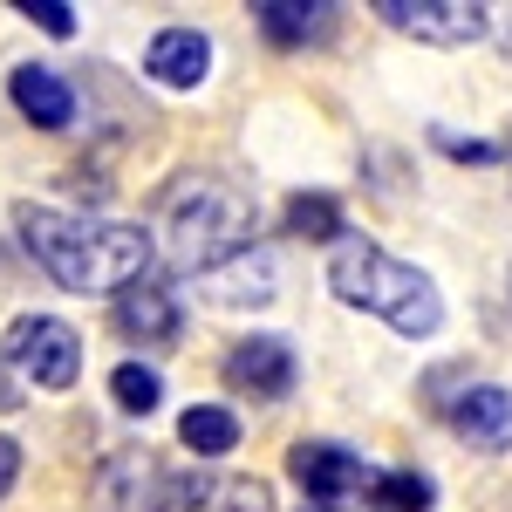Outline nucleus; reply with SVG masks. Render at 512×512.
<instances>
[{"mask_svg": "<svg viewBox=\"0 0 512 512\" xmlns=\"http://www.w3.org/2000/svg\"><path fill=\"white\" fill-rule=\"evenodd\" d=\"M253 226H260V212L246 192L219 185V178H178L158 205L151 246H164V260L178 274H212L239 253H253Z\"/></svg>", "mask_w": 512, "mask_h": 512, "instance_id": "nucleus-2", "label": "nucleus"}, {"mask_svg": "<svg viewBox=\"0 0 512 512\" xmlns=\"http://www.w3.org/2000/svg\"><path fill=\"white\" fill-rule=\"evenodd\" d=\"M110 396H117L123 417H151L164 403V376L144 369V362H117V369H110Z\"/></svg>", "mask_w": 512, "mask_h": 512, "instance_id": "nucleus-18", "label": "nucleus"}, {"mask_svg": "<svg viewBox=\"0 0 512 512\" xmlns=\"http://www.w3.org/2000/svg\"><path fill=\"white\" fill-rule=\"evenodd\" d=\"M164 465H151L144 451H117V458H103V472H96V499L110 512H158L164 506Z\"/></svg>", "mask_w": 512, "mask_h": 512, "instance_id": "nucleus-12", "label": "nucleus"}, {"mask_svg": "<svg viewBox=\"0 0 512 512\" xmlns=\"http://www.w3.org/2000/svg\"><path fill=\"white\" fill-rule=\"evenodd\" d=\"M110 315H117L123 342H178L185 301H178V287L164 274H144V280H130V287L110 294Z\"/></svg>", "mask_w": 512, "mask_h": 512, "instance_id": "nucleus-9", "label": "nucleus"}, {"mask_svg": "<svg viewBox=\"0 0 512 512\" xmlns=\"http://www.w3.org/2000/svg\"><path fill=\"white\" fill-rule=\"evenodd\" d=\"M158 512H274V492L239 472H171Z\"/></svg>", "mask_w": 512, "mask_h": 512, "instance_id": "nucleus-8", "label": "nucleus"}, {"mask_svg": "<svg viewBox=\"0 0 512 512\" xmlns=\"http://www.w3.org/2000/svg\"><path fill=\"white\" fill-rule=\"evenodd\" d=\"M7 96H14V110L35 123V130H69L76 123V89L55 76L48 62H21L7 76Z\"/></svg>", "mask_w": 512, "mask_h": 512, "instance_id": "nucleus-13", "label": "nucleus"}, {"mask_svg": "<svg viewBox=\"0 0 512 512\" xmlns=\"http://www.w3.org/2000/svg\"><path fill=\"white\" fill-rule=\"evenodd\" d=\"M14 478H21V444H14V437L0 431V499L14 492Z\"/></svg>", "mask_w": 512, "mask_h": 512, "instance_id": "nucleus-21", "label": "nucleus"}, {"mask_svg": "<svg viewBox=\"0 0 512 512\" xmlns=\"http://www.w3.org/2000/svg\"><path fill=\"white\" fill-rule=\"evenodd\" d=\"M444 424L465 437L472 451L499 458V451H512V390L506 383H465L444 403Z\"/></svg>", "mask_w": 512, "mask_h": 512, "instance_id": "nucleus-10", "label": "nucleus"}, {"mask_svg": "<svg viewBox=\"0 0 512 512\" xmlns=\"http://www.w3.org/2000/svg\"><path fill=\"white\" fill-rule=\"evenodd\" d=\"M21 403H28V396H21V383H14V376L0 369V410H21Z\"/></svg>", "mask_w": 512, "mask_h": 512, "instance_id": "nucleus-23", "label": "nucleus"}, {"mask_svg": "<svg viewBox=\"0 0 512 512\" xmlns=\"http://www.w3.org/2000/svg\"><path fill=\"white\" fill-rule=\"evenodd\" d=\"M444 151H451V158H472V164H492V158H499L492 144H458V137H444Z\"/></svg>", "mask_w": 512, "mask_h": 512, "instance_id": "nucleus-22", "label": "nucleus"}, {"mask_svg": "<svg viewBox=\"0 0 512 512\" xmlns=\"http://www.w3.org/2000/svg\"><path fill=\"white\" fill-rule=\"evenodd\" d=\"M21 14L35 21L41 35H55V41L76 35V7H69V0H21Z\"/></svg>", "mask_w": 512, "mask_h": 512, "instance_id": "nucleus-20", "label": "nucleus"}, {"mask_svg": "<svg viewBox=\"0 0 512 512\" xmlns=\"http://www.w3.org/2000/svg\"><path fill=\"white\" fill-rule=\"evenodd\" d=\"M178 437L192 444L198 458H226L239 444V417L226 410V403H192L185 417H178Z\"/></svg>", "mask_w": 512, "mask_h": 512, "instance_id": "nucleus-16", "label": "nucleus"}, {"mask_svg": "<svg viewBox=\"0 0 512 512\" xmlns=\"http://www.w3.org/2000/svg\"><path fill=\"white\" fill-rule=\"evenodd\" d=\"M328 287H335V301L383 315L410 342H424V335L444 328V301H437L431 274L410 267V260H396V253H383L376 239H342L335 260H328Z\"/></svg>", "mask_w": 512, "mask_h": 512, "instance_id": "nucleus-3", "label": "nucleus"}, {"mask_svg": "<svg viewBox=\"0 0 512 512\" xmlns=\"http://www.w3.org/2000/svg\"><path fill=\"white\" fill-rule=\"evenodd\" d=\"M287 472L308 492V506H321V512H342L349 499L369 492V465L355 458L349 444H328V437H301L287 451Z\"/></svg>", "mask_w": 512, "mask_h": 512, "instance_id": "nucleus-5", "label": "nucleus"}, {"mask_svg": "<svg viewBox=\"0 0 512 512\" xmlns=\"http://www.w3.org/2000/svg\"><path fill=\"white\" fill-rule=\"evenodd\" d=\"M144 76L164 82V89H198V82L212 76V35H198V28H164V35H151Z\"/></svg>", "mask_w": 512, "mask_h": 512, "instance_id": "nucleus-14", "label": "nucleus"}, {"mask_svg": "<svg viewBox=\"0 0 512 512\" xmlns=\"http://www.w3.org/2000/svg\"><path fill=\"white\" fill-rule=\"evenodd\" d=\"M253 21H260V35H267V41L301 48V41H321L328 28H335V7H328V0H260Z\"/></svg>", "mask_w": 512, "mask_h": 512, "instance_id": "nucleus-15", "label": "nucleus"}, {"mask_svg": "<svg viewBox=\"0 0 512 512\" xmlns=\"http://www.w3.org/2000/svg\"><path fill=\"white\" fill-rule=\"evenodd\" d=\"M431 499H437V485L424 472H376L369 478V506L376 512H431Z\"/></svg>", "mask_w": 512, "mask_h": 512, "instance_id": "nucleus-17", "label": "nucleus"}, {"mask_svg": "<svg viewBox=\"0 0 512 512\" xmlns=\"http://www.w3.org/2000/svg\"><path fill=\"white\" fill-rule=\"evenodd\" d=\"M376 14H383V28L431 41V48H472L492 35V14L472 0H376Z\"/></svg>", "mask_w": 512, "mask_h": 512, "instance_id": "nucleus-6", "label": "nucleus"}, {"mask_svg": "<svg viewBox=\"0 0 512 512\" xmlns=\"http://www.w3.org/2000/svg\"><path fill=\"white\" fill-rule=\"evenodd\" d=\"M287 233L335 239V233H342V205H335L328 192H294V198H287Z\"/></svg>", "mask_w": 512, "mask_h": 512, "instance_id": "nucleus-19", "label": "nucleus"}, {"mask_svg": "<svg viewBox=\"0 0 512 512\" xmlns=\"http://www.w3.org/2000/svg\"><path fill=\"white\" fill-rule=\"evenodd\" d=\"M14 233L28 246V260L69 294H117V287L151 274V233L123 226V219H89V212H69V205L21 198Z\"/></svg>", "mask_w": 512, "mask_h": 512, "instance_id": "nucleus-1", "label": "nucleus"}, {"mask_svg": "<svg viewBox=\"0 0 512 512\" xmlns=\"http://www.w3.org/2000/svg\"><path fill=\"white\" fill-rule=\"evenodd\" d=\"M198 294L212 301V308H267L280 294V267L274 253H239V260H226V267H212V274H198Z\"/></svg>", "mask_w": 512, "mask_h": 512, "instance_id": "nucleus-11", "label": "nucleus"}, {"mask_svg": "<svg viewBox=\"0 0 512 512\" xmlns=\"http://www.w3.org/2000/svg\"><path fill=\"white\" fill-rule=\"evenodd\" d=\"M0 369L28 390H76L82 335L62 315H14L0 335Z\"/></svg>", "mask_w": 512, "mask_h": 512, "instance_id": "nucleus-4", "label": "nucleus"}, {"mask_svg": "<svg viewBox=\"0 0 512 512\" xmlns=\"http://www.w3.org/2000/svg\"><path fill=\"white\" fill-rule=\"evenodd\" d=\"M301 383V362L287 349V335H246L226 349V390L233 396H260V403H280Z\"/></svg>", "mask_w": 512, "mask_h": 512, "instance_id": "nucleus-7", "label": "nucleus"}]
</instances>
